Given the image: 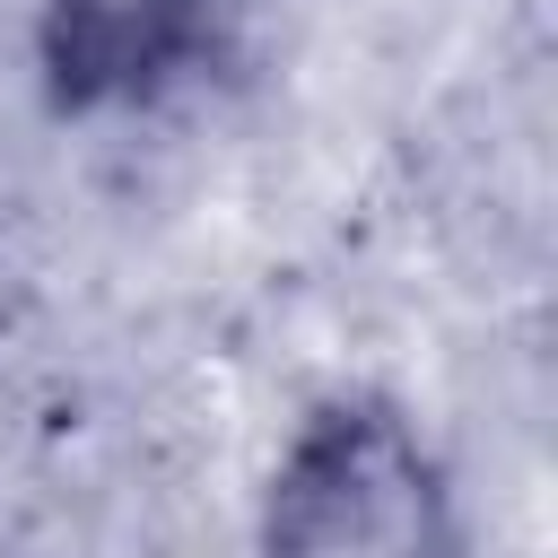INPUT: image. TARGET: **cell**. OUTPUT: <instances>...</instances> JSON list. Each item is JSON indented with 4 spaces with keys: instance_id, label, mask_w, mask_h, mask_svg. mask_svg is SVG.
Returning a JSON list of instances; mask_svg holds the SVG:
<instances>
[{
    "instance_id": "6da1fadb",
    "label": "cell",
    "mask_w": 558,
    "mask_h": 558,
    "mask_svg": "<svg viewBox=\"0 0 558 558\" xmlns=\"http://www.w3.org/2000/svg\"><path fill=\"white\" fill-rule=\"evenodd\" d=\"M262 558H445L453 549V488L427 436L384 392H323L270 480H262Z\"/></svg>"
},
{
    "instance_id": "7a4b0ae2",
    "label": "cell",
    "mask_w": 558,
    "mask_h": 558,
    "mask_svg": "<svg viewBox=\"0 0 558 558\" xmlns=\"http://www.w3.org/2000/svg\"><path fill=\"white\" fill-rule=\"evenodd\" d=\"M227 9L235 0H44L35 70H44L52 113L96 122V113L157 105L218 52Z\"/></svg>"
},
{
    "instance_id": "3957f363",
    "label": "cell",
    "mask_w": 558,
    "mask_h": 558,
    "mask_svg": "<svg viewBox=\"0 0 558 558\" xmlns=\"http://www.w3.org/2000/svg\"><path fill=\"white\" fill-rule=\"evenodd\" d=\"M514 9H523V17H532V26H541V17H549V0H514Z\"/></svg>"
}]
</instances>
